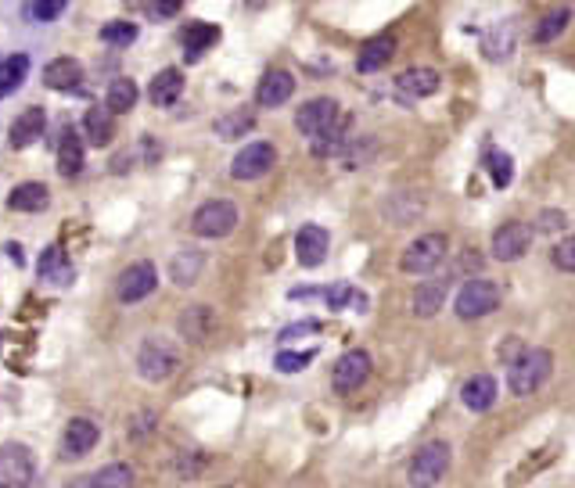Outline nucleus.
<instances>
[{
    "instance_id": "obj_1",
    "label": "nucleus",
    "mask_w": 575,
    "mask_h": 488,
    "mask_svg": "<svg viewBox=\"0 0 575 488\" xmlns=\"http://www.w3.org/2000/svg\"><path fill=\"white\" fill-rule=\"evenodd\" d=\"M551 370H554V356L547 349H525L518 359H511L507 388L514 395H532L551 381Z\"/></svg>"
},
{
    "instance_id": "obj_2",
    "label": "nucleus",
    "mask_w": 575,
    "mask_h": 488,
    "mask_svg": "<svg viewBox=\"0 0 575 488\" xmlns=\"http://www.w3.org/2000/svg\"><path fill=\"white\" fill-rule=\"evenodd\" d=\"M450 464H453V453H450L446 442H439V438H435V442H424V445L410 456L406 482H410V488H435L446 478Z\"/></svg>"
},
{
    "instance_id": "obj_3",
    "label": "nucleus",
    "mask_w": 575,
    "mask_h": 488,
    "mask_svg": "<svg viewBox=\"0 0 575 488\" xmlns=\"http://www.w3.org/2000/svg\"><path fill=\"white\" fill-rule=\"evenodd\" d=\"M177 370H180V356H177L173 345H166V341H144V345H141V352H137V374H141L144 381L162 385V381H170Z\"/></svg>"
},
{
    "instance_id": "obj_4",
    "label": "nucleus",
    "mask_w": 575,
    "mask_h": 488,
    "mask_svg": "<svg viewBox=\"0 0 575 488\" xmlns=\"http://www.w3.org/2000/svg\"><path fill=\"white\" fill-rule=\"evenodd\" d=\"M234 226H238V205L227 197L205 201L191 219V230L198 237H227Z\"/></svg>"
},
{
    "instance_id": "obj_5",
    "label": "nucleus",
    "mask_w": 575,
    "mask_h": 488,
    "mask_svg": "<svg viewBox=\"0 0 575 488\" xmlns=\"http://www.w3.org/2000/svg\"><path fill=\"white\" fill-rule=\"evenodd\" d=\"M443 259H446V234H424L406 244L399 266H403V273H432Z\"/></svg>"
},
{
    "instance_id": "obj_6",
    "label": "nucleus",
    "mask_w": 575,
    "mask_h": 488,
    "mask_svg": "<svg viewBox=\"0 0 575 488\" xmlns=\"http://www.w3.org/2000/svg\"><path fill=\"white\" fill-rule=\"evenodd\" d=\"M500 305V288L492 281H468L461 292H457V301H453V312L457 320H479L485 312H492Z\"/></svg>"
},
{
    "instance_id": "obj_7",
    "label": "nucleus",
    "mask_w": 575,
    "mask_h": 488,
    "mask_svg": "<svg viewBox=\"0 0 575 488\" xmlns=\"http://www.w3.org/2000/svg\"><path fill=\"white\" fill-rule=\"evenodd\" d=\"M274 162H278L274 144L256 140V144H245V148L234 155L230 177H234V180H259V177H267V173L274 169Z\"/></svg>"
},
{
    "instance_id": "obj_8",
    "label": "nucleus",
    "mask_w": 575,
    "mask_h": 488,
    "mask_svg": "<svg viewBox=\"0 0 575 488\" xmlns=\"http://www.w3.org/2000/svg\"><path fill=\"white\" fill-rule=\"evenodd\" d=\"M155 288H159V270H155L151 263H133V266H126V270L119 273V281H115V294H119V301H126V305L144 301Z\"/></svg>"
},
{
    "instance_id": "obj_9",
    "label": "nucleus",
    "mask_w": 575,
    "mask_h": 488,
    "mask_svg": "<svg viewBox=\"0 0 575 488\" xmlns=\"http://www.w3.org/2000/svg\"><path fill=\"white\" fill-rule=\"evenodd\" d=\"M33 482V453L18 442L0 445V488H29Z\"/></svg>"
},
{
    "instance_id": "obj_10",
    "label": "nucleus",
    "mask_w": 575,
    "mask_h": 488,
    "mask_svg": "<svg viewBox=\"0 0 575 488\" xmlns=\"http://www.w3.org/2000/svg\"><path fill=\"white\" fill-rule=\"evenodd\" d=\"M529 244H532V226L514 219V223H503V226L492 234L489 252H492V259H500V263H514V259H521V255L529 252Z\"/></svg>"
},
{
    "instance_id": "obj_11",
    "label": "nucleus",
    "mask_w": 575,
    "mask_h": 488,
    "mask_svg": "<svg viewBox=\"0 0 575 488\" xmlns=\"http://www.w3.org/2000/svg\"><path fill=\"white\" fill-rule=\"evenodd\" d=\"M338 119H342V115H338V104H335L331 98H313L295 111V126H298V133H306V137L327 133Z\"/></svg>"
},
{
    "instance_id": "obj_12",
    "label": "nucleus",
    "mask_w": 575,
    "mask_h": 488,
    "mask_svg": "<svg viewBox=\"0 0 575 488\" xmlns=\"http://www.w3.org/2000/svg\"><path fill=\"white\" fill-rule=\"evenodd\" d=\"M371 378V356L364 349H353L346 352L338 363H335V374H331V385L338 395H349V391L364 388V381Z\"/></svg>"
},
{
    "instance_id": "obj_13",
    "label": "nucleus",
    "mask_w": 575,
    "mask_h": 488,
    "mask_svg": "<svg viewBox=\"0 0 575 488\" xmlns=\"http://www.w3.org/2000/svg\"><path fill=\"white\" fill-rule=\"evenodd\" d=\"M327 248H331V237H327V230L317 226V223H309V226H302V230L295 234V255H298V263L309 266V270L327 259Z\"/></svg>"
},
{
    "instance_id": "obj_14",
    "label": "nucleus",
    "mask_w": 575,
    "mask_h": 488,
    "mask_svg": "<svg viewBox=\"0 0 575 488\" xmlns=\"http://www.w3.org/2000/svg\"><path fill=\"white\" fill-rule=\"evenodd\" d=\"M44 129H47V115H44V108H25V111L11 122L7 140H11V148H29V144H36V140L44 137Z\"/></svg>"
},
{
    "instance_id": "obj_15",
    "label": "nucleus",
    "mask_w": 575,
    "mask_h": 488,
    "mask_svg": "<svg viewBox=\"0 0 575 488\" xmlns=\"http://www.w3.org/2000/svg\"><path fill=\"white\" fill-rule=\"evenodd\" d=\"M97 438H101V431H97L94 420L76 416V420H69V427H65L62 449H65V456H87V453L97 445Z\"/></svg>"
},
{
    "instance_id": "obj_16",
    "label": "nucleus",
    "mask_w": 575,
    "mask_h": 488,
    "mask_svg": "<svg viewBox=\"0 0 575 488\" xmlns=\"http://www.w3.org/2000/svg\"><path fill=\"white\" fill-rule=\"evenodd\" d=\"M291 94H295V80H291V72H285V69H270V72L259 80L256 100H259L263 108H281Z\"/></svg>"
},
{
    "instance_id": "obj_17",
    "label": "nucleus",
    "mask_w": 575,
    "mask_h": 488,
    "mask_svg": "<svg viewBox=\"0 0 575 488\" xmlns=\"http://www.w3.org/2000/svg\"><path fill=\"white\" fill-rule=\"evenodd\" d=\"M180 334L191 341V345H201V341H209V334L216 330V312L209 309V305H191V309H184L180 312Z\"/></svg>"
},
{
    "instance_id": "obj_18",
    "label": "nucleus",
    "mask_w": 575,
    "mask_h": 488,
    "mask_svg": "<svg viewBox=\"0 0 575 488\" xmlns=\"http://www.w3.org/2000/svg\"><path fill=\"white\" fill-rule=\"evenodd\" d=\"M439 72L435 69H406L399 80H395V91L399 98H432L439 91Z\"/></svg>"
},
{
    "instance_id": "obj_19",
    "label": "nucleus",
    "mask_w": 575,
    "mask_h": 488,
    "mask_svg": "<svg viewBox=\"0 0 575 488\" xmlns=\"http://www.w3.org/2000/svg\"><path fill=\"white\" fill-rule=\"evenodd\" d=\"M80 83H83V69L76 58H54L44 69V87H51V91H76Z\"/></svg>"
},
{
    "instance_id": "obj_20",
    "label": "nucleus",
    "mask_w": 575,
    "mask_h": 488,
    "mask_svg": "<svg viewBox=\"0 0 575 488\" xmlns=\"http://www.w3.org/2000/svg\"><path fill=\"white\" fill-rule=\"evenodd\" d=\"M392 54H395V36H392V33H382V36H375L371 43H364V51H360V58H356V69H360V72H378V69H385V65L392 62Z\"/></svg>"
},
{
    "instance_id": "obj_21",
    "label": "nucleus",
    "mask_w": 575,
    "mask_h": 488,
    "mask_svg": "<svg viewBox=\"0 0 575 488\" xmlns=\"http://www.w3.org/2000/svg\"><path fill=\"white\" fill-rule=\"evenodd\" d=\"M461 398H464V406H468L472 413H485V409H492V402H496V378H489V374H475V378L461 388Z\"/></svg>"
},
{
    "instance_id": "obj_22",
    "label": "nucleus",
    "mask_w": 575,
    "mask_h": 488,
    "mask_svg": "<svg viewBox=\"0 0 575 488\" xmlns=\"http://www.w3.org/2000/svg\"><path fill=\"white\" fill-rule=\"evenodd\" d=\"M180 91H184V72H180V69H162V72L151 80L148 98L155 100L159 108H166V104H173V100L180 98Z\"/></svg>"
},
{
    "instance_id": "obj_23",
    "label": "nucleus",
    "mask_w": 575,
    "mask_h": 488,
    "mask_svg": "<svg viewBox=\"0 0 575 488\" xmlns=\"http://www.w3.org/2000/svg\"><path fill=\"white\" fill-rule=\"evenodd\" d=\"M184 54H188V62H198L216 40H219V29L216 25H209V22H191L188 29H184Z\"/></svg>"
},
{
    "instance_id": "obj_24",
    "label": "nucleus",
    "mask_w": 575,
    "mask_h": 488,
    "mask_svg": "<svg viewBox=\"0 0 575 488\" xmlns=\"http://www.w3.org/2000/svg\"><path fill=\"white\" fill-rule=\"evenodd\" d=\"M83 169V140L76 129H65L62 133V144H58V173L62 177H76Z\"/></svg>"
},
{
    "instance_id": "obj_25",
    "label": "nucleus",
    "mask_w": 575,
    "mask_h": 488,
    "mask_svg": "<svg viewBox=\"0 0 575 488\" xmlns=\"http://www.w3.org/2000/svg\"><path fill=\"white\" fill-rule=\"evenodd\" d=\"M40 277L51 281V284H69V281H73V263H69L65 248L51 244V248L40 255Z\"/></svg>"
},
{
    "instance_id": "obj_26",
    "label": "nucleus",
    "mask_w": 575,
    "mask_h": 488,
    "mask_svg": "<svg viewBox=\"0 0 575 488\" xmlns=\"http://www.w3.org/2000/svg\"><path fill=\"white\" fill-rule=\"evenodd\" d=\"M47 187L44 184H18L11 195H7V208H15V212H40V208H47Z\"/></svg>"
},
{
    "instance_id": "obj_27",
    "label": "nucleus",
    "mask_w": 575,
    "mask_h": 488,
    "mask_svg": "<svg viewBox=\"0 0 575 488\" xmlns=\"http://www.w3.org/2000/svg\"><path fill=\"white\" fill-rule=\"evenodd\" d=\"M83 126H87V140H91L94 148H104V144H112V137H115V122H112V111H108V108H101V104H94V108L87 111Z\"/></svg>"
},
{
    "instance_id": "obj_28",
    "label": "nucleus",
    "mask_w": 575,
    "mask_h": 488,
    "mask_svg": "<svg viewBox=\"0 0 575 488\" xmlns=\"http://www.w3.org/2000/svg\"><path fill=\"white\" fill-rule=\"evenodd\" d=\"M443 301H446V284H443V281L421 284V288L414 292V312H417L421 320H428V316H435V312L443 309Z\"/></svg>"
},
{
    "instance_id": "obj_29",
    "label": "nucleus",
    "mask_w": 575,
    "mask_h": 488,
    "mask_svg": "<svg viewBox=\"0 0 575 488\" xmlns=\"http://www.w3.org/2000/svg\"><path fill=\"white\" fill-rule=\"evenodd\" d=\"M25 72H29V58L25 54H11L7 62H0V98L15 94L22 87V80H25Z\"/></svg>"
},
{
    "instance_id": "obj_30",
    "label": "nucleus",
    "mask_w": 575,
    "mask_h": 488,
    "mask_svg": "<svg viewBox=\"0 0 575 488\" xmlns=\"http://www.w3.org/2000/svg\"><path fill=\"white\" fill-rule=\"evenodd\" d=\"M201 266H205L201 252H177V259H173V266H170V277H173L180 288H188V284L198 281Z\"/></svg>"
},
{
    "instance_id": "obj_31",
    "label": "nucleus",
    "mask_w": 575,
    "mask_h": 488,
    "mask_svg": "<svg viewBox=\"0 0 575 488\" xmlns=\"http://www.w3.org/2000/svg\"><path fill=\"white\" fill-rule=\"evenodd\" d=\"M133 104H137V83H133V80H115V83L108 87L104 108H108L112 115H122V111H130Z\"/></svg>"
},
{
    "instance_id": "obj_32",
    "label": "nucleus",
    "mask_w": 575,
    "mask_h": 488,
    "mask_svg": "<svg viewBox=\"0 0 575 488\" xmlns=\"http://www.w3.org/2000/svg\"><path fill=\"white\" fill-rule=\"evenodd\" d=\"M133 467L130 464H108L94 474V488H133Z\"/></svg>"
},
{
    "instance_id": "obj_33",
    "label": "nucleus",
    "mask_w": 575,
    "mask_h": 488,
    "mask_svg": "<svg viewBox=\"0 0 575 488\" xmlns=\"http://www.w3.org/2000/svg\"><path fill=\"white\" fill-rule=\"evenodd\" d=\"M572 22V11L569 7H554L540 25H536V43H551V40H558L561 33H565V25Z\"/></svg>"
},
{
    "instance_id": "obj_34",
    "label": "nucleus",
    "mask_w": 575,
    "mask_h": 488,
    "mask_svg": "<svg viewBox=\"0 0 575 488\" xmlns=\"http://www.w3.org/2000/svg\"><path fill=\"white\" fill-rule=\"evenodd\" d=\"M252 111H245V108H238V111H230V115H223L219 122H216V133L223 137V140H234V137H241V133H249L252 129Z\"/></svg>"
},
{
    "instance_id": "obj_35",
    "label": "nucleus",
    "mask_w": 575,
    "mask_h": 488,
    "mask_svg": "<svg viewBox=\"0 0 575 488\" xmlns=\"http://www.w3.org/2000/svg\"><path fill=\"white\" fill-rule=\"evenodd\" d=\"M101 40L112 47H126L137 40V25L133 22H108V25H101Z\"/></svg>"
},
{
    "instance_id": "obj_36",
    "label": "nucleus",
    "mask_w": 575,
    "mask_h": 488,
    "mask_svg": "<svg viewBox=\"0 0 575 488\" xmlns=\"http://www.w3.org/2000/svg\"><path fill=\"white\" fill-rule=\"evenodd\" d=\"M485 162H489V169H492V184H496V187H507V184H511V173H514L511 155H503V151H489V155H485Z\"/></svg>"
},
{
    "instance_id": "obj_37",
    "label": "nucleus",
    "mask_w": 575,
    "mask_h": 488,
    "mask_svg": "<svg viewBox=\"0 0 575 488\" xmlns=\"http://www.w3.org/2000/svg\"><path fill=\"white\" fill-rule=\"evenodd\" d=\"M309 359H313V352H278L274 367H278L281 374H295V370H306Z\"/></svg>"
},
{
    "instance_id": "obj_38",
    "label": "nucleus",
    "mask_w": 575,
    "mask_h": 488,
    "mask_svg": "<svg viewBox=\"0 0 575 488\" xmlns=\"http://www.w3.org/2000/svg\"><path fill=\"white\" fill-rule=\"evenodd\" d=\"M554 266L565 273H575V234L554 244Z\"/></svg>"
},
{
    "instance_id": "obj_39",
    "label": "nucleus",
    "mask_w": 575,
    "mask_h": 488,
    "mask_svg": "<svg viewBox=\"0 0 575 488\" xmlns=\"http://www.w3.org/2000/svg\"><path fill=\"white\" fill-rule=\"evenodd\" d=\"M507 51H511V25H500V29L485 40V54H489V58H507Z\"/></svg>"
},
{
    "instance_id": "obj_40",
    "label": "nucleus",
    "mask_w": 575,
    "mask_h": 488,
    "mask_svg": "<svg viewBox=\"0 0 575 488\" xmlns=\"http://www.w3.org/2000/svg\"><path fill=\"white\" fill-rule=\"evenodd\" d=\"M65 4H69V0H33V18L54 22V18L65 11Z\"/></svg>"
},
{
    "instance_id": "obj_41",
    "label": "nucleus",
    "mask_w": 575,
    "mask_h": 488,
    "mask_svg": "<svg viewBox=\"0 0 575 488\" xmlns=\"http://www.w3.org/2000/svg\"><path fill=\"white\" fill-rule=\"evenodd\" d=\"M180 4L184 0H148V11H151V18H173L180 11Z\"/></svg>"
},
{
    "instance_id": "obj_42",
    "label": "nucleus",
    "mask_w": 575,
    "mask_h": 488,
    "mask_svg": "<svg viewBox=\"0 0 575 488\" xmlns=\"http://www.w3.org/2000/svg\"><path fill=\"white\" fill-rule=\"evenodd\" d=\"M349 298H353V288H349V284H335V288H327V305H331V309H346V305H349Z\"/></svg>"
},
{
    "instance_id": "obj_43",
    "label": "nucleus",
    "mask_w": 575,
    "mask_h": 488,
    "mask_svg": "<svg viewBox=\"0 0 575 488\" xmlns=\"http://www.w3.org/2000/svg\"><path fill=\"white\" fill-rule=\"evenodd\" d=\"M320 330V323L317 320H306V323H295V327H288V330H281V341H291V338H306V334H317Z\"/></svg>"
},
{
    "instance_id": "obj_44",
    "label": "nucleus",
    "mask_w": 575,
    "mask_h": 488,
    "mask_svg": "<svg viewBox=\"0 0 575 488\" xmlns=\"http://www.w3.org/2000/svg\"><path fill=\"white\" fill-rule=\"evenodd\" d=\"M561 223H565L561 212H543V215H540V230H551V226H561Z\"/></svg>"
},
{
    "instance_id": "obj_45",
    "label": "nucleus",
    "mask_w": 575,
    "mask_h": 488,
    "mask_svg": "<svg viewBox=\"0 0 575 488\" xmlns=\"http://www.w3.org/2000/svg\"><path fill=\"white\" fill-rule=\"evenodd\" d=\"M65 488H94V478H73Z\"/></svg>"
},
{
    "instance_id": "obj_46",
    "label": "nucleus",
    "mask_w": 575,
    "mask_h": 488,
    "mask_svg": "<svg viewBox=\"0 0 575 488\" xmlns=\"http://www.w3.org/2000/svg\"><path fill=\"white\" fill-rule=\"evenodd\" d=\"M219 488H234V485H219Z\"/></svg>"
}]
</instances>
